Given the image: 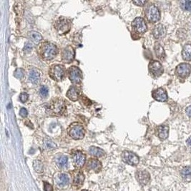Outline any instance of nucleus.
Returning a JSON list of instances; mask_svg holds the SVG:
<instances>
[{"label":"nucleus","mask_w":191,"mask_h":191,"mask_svg":"<svg viewBox=\"0 0 191 191\" xmlns=\"http://www.w3.org/2000/svg\"><path fill=\"white\" fill-rule=\"evenodd\" d=\"M38 54L42 60H53L58 54V48L55 44L49 42H44L39 46Z\"/></svg>","instance_id":"obj_1"},{"label":"nucleus","mask_w":191,"mask_h":191,"mask_svg":"<svg viewBox=\"0 0 191 191\" xmlns=\"http://www.w3.org/2000/svg\"><path fill=\"white\" fill-rule=\"evenodd\" d=\"M65 110V102L60 97H55L52 100L48 105V110L54 115H62Z\"/></svg>","instance_id":"obj_2"},{"label":"nucleus","mask_w":191,"mask_h":191,"mask_svg":"<svg viewBox=\"0 0 191 191\" xmlns=\"http://www.w3.org/2000/svg\"><path fill=\"white\" fill-rule=\"evenodd\" d=\"M49 77L55 81L60 82L64 79L65 75V68L62 65H55L50 67L49 70Z\"/></svg>","instance_id":"obj_3"},{"label":"nucleus","mask_w":191,"mask_h":191,"mask_svg":"<svg viewBox=\"0 0 191 191\" xmlns=\"http://www.w3.org/2000/svg\"><path fill=\"white\" fill-rule=\"evenodd\" d=\"M71 21L69 19L61 17L57 20L55 26L58 32L62 35L69 32L71 29Z\"/></svg>","instance_id":"obj_4"},{"label":"nucleus","mask_w":191,"mask_h":191,"mask_svg":"<svg viewBox=\"0 0 191 191\" xmlns=\"http://www.w3.org/2000/svg\"><path fill=\"white\" fill-rule=\"evenodd\" d=\"M145 16L150 22H157L160 19V13L158 8L154 4H150L145 9Z\"/></svg>","instance_id":"obj_5"},{"label":"nucleus","mask_w":191,"mask_h":191,"mask_svg":"<svg viewBox=\"0 0 191 191\" xmlns=\"http://www.w3.org/2000/svg\"><path fill=\"white\" fill-rule=\"evenodd\" d=\"M68 77L73 84H80L83 80V73L79 67L72 66L68 69Z\"/></svg>","instance_id":"obj_6"},{"label":"nucleus","mask_w":191,"mask_h":191,"mask_svg":"<svg viewBox=\"0 0 191 191\" xmlns=\"http://www.w3.org/2000/svg\"><path fill=\"white\" fill-rule=\"evenodd\" d=\"M85 129L83 126L80 125L75 124L71 125L69 129V135L74 140H80L85 137Z\"/></svg>","instance_id":"obj_7"},{"label":"nucleus","mask_w":191,"mask_h":191,"mask_svg":"<svg viewBox=\"0 0 191 191\" xmlns=\"http://www.w3.org/2000/svg\"><path fill=\"white\" fill-rule=\"evenodd\" d=\"M132 27L134 31L138 34H144L147 31V24L142 17H137L132 22Z\"/></svg>","instance_id":"obj_8"},{"label":"nucleus","mask_w":191,"mask_h":191,"mask_svg":"<svg viewBox=\"0 0 191 191\" xmlns=\"http://www.w3.org/2000/svg\"><path fill=\"white\" fill-rule=\"evenodd\" d=\"M122 159L125 163L133 166L137 165L140 161L138 156L130 151L123 152L122 154Z\"/></svg>","instance_id":"obj_9"},{"label":"nucleus","mask_w":191,"mask_h":191,"mask_svg":"<svg viewBox=\"0 0 191 191\" xmlns=\"http://www.w3.org/2000/svg\"><path fill=\"white\" fill-rule=\"evenodd\" d=\"M75 52L72 46H67L62 50V60L65 63H70L74 59Z\"/></svg>","instance_id":"obj_10"},{"label":"nucleus","mask_w":191,"mask_h":191,"mask_svg":"<svg viewBox=\"0 0 191 191\" xmlns=\"http://www.w3.org/2000/svg\"><path fill=\"white\" fill-rule=\"evenodd\" d=\"M148 68L151 74L155 77L160 76L163 73V67L158 61H155V60L151 61L150 62Z\"/></svg>","instance_id":"obj_11"},{"label":"nucleus","mask_w":191,"mask_h":191,"mask_svg":"<svg viewBox=\"0 0 191 191\" xmlns=\"http://www.w3.org/2000/svg\"><path fill=\"white\" fill-rule=\"evenodd\" d=\"M191 66L187 63H181L177 67L176 73L182 78H185L190 74Z\"/></svg>","instance_id":"obj_12"},{"label":"nucleus","mask_w":191,"mask_h":191,"mask_svg":"<svg viewBox=\"0 0 191 191\" xmlns=\"http://www.w3.org/2000/svg\"><path fill=\"white\" fill-rule=\"evenodd\" d=\"M72 160L77 167H82L85 163L86 157L81 151H74L72 154Z\"/></svg>","instance_id":"obj_13"},{"label":"nucleus","mask_w":191,"mask_h":191,"mask_svg":"<svg viewBox=\"0 0 191 191\" xmlns=\"http://www.w3.org/2000/svg\"><path fill=\"white\" fill-rule=\"evenodd\" d=\"M135 177H136V179L139 182V183L142 185H146L150 179V174L146 170L137 171Z\"/></svg>","instance_id":"obj_14"},{"label":"nucleus","mask_w":191,"mask_h":191,"mask_svg":"<svg viewBox=\"0 0 191 191\" xmlns=\"http://www.w3.org/2000/svg\"><path fill=\"white\" fill-rule=\"evenodd\" d=\"M153 97L157 101L165 102L167 100V94L165 90L162 88H158L153 92Z\"/></svg>","instance_id":"obj_15"},{"label":"nucleus","mask_w":191,"mask_h":191,"mask_svg":"<svg viewBox=\"0 0 191 191\" xmlns=\"http://www.w3.org/2000/svg\"><path fill=\"white\" fill-rule=\"evenodd\" d=\"M153 35L155 39H160L165 36L166 29L162 24H158L153 29Z\"/></svg>","instance_id":"obj_16"},{"label":"nucleus","mask_w":191,"mask_h":191,"mask_svg":"<svg viewBox=\"0 0 191 191\" xmlns=\"http://www.w3.org/2000/svg\"><path fill=\"white\" fill-rule=\"evenodd\" d=\"M87 167L89 170L98 173L102 168V164L97 159H90L87 163Z\"/></svg>","instance_id":"obj_17"},{"label":"nucleus","mask_w":191,"mask_h":191,"mask_svg":"<svg viewBox=\"0 0 191 191\" xmlns=\"http://www.w3.org/2000/svg\"><path fill=\"white\" fill-rule=\"evenodd\" d=\"M67 96L72 101H77L80 97V90L76 86H71L67 91Z\"/></svg>","instance_id":"obj_18"},{"label":"nucleus","mask_w":191,"mask_h":191,"mask_svg":"<svg viewBox=\"0 0 191 191\" xmlns=\"http://www.w3.org/2000/svg\"><path fill=\"white\" fill-rule=\"evenodd\" d=\"M158 137L162 140H165L168 137L169 128L167 125H160L157 128Z\"/></svg>","instance_id":"obj_19"},{"label":"nucleus","mask_w":191,"mask_h":191,"mask_svg":"<svg viewBox=\"0 0 191 191\" xmlns=\"http://www.w3.org/2000/svg\"><path fill=\"white\" fill-rule=\"evenodd\" d=\"M29 80L34 85H37L40 80V72L37 69H32L30 70L29 74Z\"/></svg>","instance_id":"obj_20"},{"label":"nucleus","mask_w":191,"mask_h":191,"mask_svg":"<svg viewBox=\"0 0 191 191\" xmlns=\"http://www.w3.org/2000/svg\"><path fill=\"white\" fill-rule=\"evenodd\" d=\"M28 37H29L30 40L35 44H39L42 40V37L40 35V33L37 32L36 31L29 32L28 33Z\"/></svg>","instance_id":"obj_21"},{"label":"nucleus","mask_w":191,"mask_h":191,"mask_svg":"<svg viewBox=\"0 0 191 191\" xmlns=\"http://www.w3.org/2000/svg\"><path fill=\"white\" fill-rule=\"evenodd\" d=\"M182 55L184 60L187 61H190L191 60V44H187L184 46L183 52H182Z\"/></svg>","instance_id":"obj_22"},{"label":"nucleus","mask_w":191,"mask_h":191,"mask_svg":"<svg viewBox=\"0 0 191 191\" xmlns=\"http://www.w3.org/2000/svg\"><path fill=\"white\" fill-rule=\"evenodd\" d=\"M69 181V176L67 174H60L57 178V183H58L59 186H65V185H67Z\"/></svg>","instance_id":"obj_23"},{"label":"nucleus","mask_w":191,"mask_h":191,"mask_svg":"<svg viewBox=\"0 0 191 191\" xmlns=\"http://www.w3.org/2000/svg\"><path fill=\"white\" fill-rule=\"evenodd\" d=\"M89 153L90 155L97 157V158H100L105 155V152L103 150H102L100 147H94V146H92L89 148Z\"/></svg>","instance_id":"obj_24"},{"label":"nucleus","mask_w":191,"mask_h":191,"mask_svg":"<svg viewBox=\"0 0 191 191\" xmlns=\"http://www.w3.org/2000/svg\"><path fill=\"white\" fill-rule=\"evenodd\" d=\"M155 52L156 56L158 57V58L160 59V60H163L165 58V50H164L163 47H162L159 43H156L154 47Z\"/></svg>","instance_id":"obj_25"},{"label":"nucleus","mask_w":191,"mask_h":191,"mask_svg":"<svg viewBox=\"0 0 191 191\" xmlns=\"http://www.w3.org/2000/svg\"><path fill=\"white\" fill-rule=\"evenodd\" d=\"M67 162H68V158L67 156L65 155H61L59 156L56 160V163L58 165L59 167L60 168H64L67 165Z\"/></svg>","instance_id":"obj_26"},{"label":"nucleus","mask_w":191,"mask_h":191,"mask_svg":"<svg viewBox=\"0 0 191 191\" xmlns=\"http://www.w3.org/2000/svg\"><path fill=\"white\" fill-rule=\"evenodd\" d=\"M44 147L49 150H52L57 148V145L49 138H45L44 140Z\"/></svg>","instance_id":"obj_27"},{"label":"nucleus","mask_w":191,"mask_h":191,"mask_svg":"<svg viewBox=\"0 0 191 191\" xmlns=\"http://www.w3.org/2000/svg\"><path fill=\"white\" fill-rule=\"evenodd\" d=\"M84 180H85V176L83 174V173H78V174L74 177V184L76 185H81L83 183Z\"/></svg>","instance_id":"obj_28"},{"label":"nucleus","mask_w":191,"mask_h":191,"mask_svg":"<svg viewBox=\"0 0 191 191\" xmlns=\"http://www.w3.org/2000/svg\"><path fill=\"white\" fill-rule=\"evenodd\" d=\"M34 169L38 173H42L43 172V165L40 160H35L33 163Z\"/></svg>","instance_id":"obj_29"},{"label":"nucleus","mask_w":191,"mask_h":191,"mask_svg":"<svg viewBox=\"0 0 191 191\" xmlns=\"http://www.w3.org/2000/svg\"><path fill=\"white\" fill-rule=\"evenodd\" d=\"M180 7L185 11H191V1H181L180 2Z\"/></svg>","instance_id":"obj_30"},{"label":"nucleus","mask_w":191,"mask_h":191,"mask_svg":"<svg viewBox=\"0 0 191 191\" xmlns=\"http://www.w3.org/2000/svg\"><path fill=\"white\" fill-rule=\"evenodd\" d=\"M180 173H181V176H183V178H189L191 176V167L190 166H187V167H184Z\"/></svg>","instance_id":"obj_31"},{"label":"nucleus","mask_w":191,"mask_h":191,"mask_svg":"<svg viewBox=\"0 0 191 191\" xmlns=\"http://www.w3.org/2000/svg\"><path fill=\"white\" fill-rule=\"evenodd\" d=\"M40 94L41 97L45 98L48 96V94H49V89L47 86H44V85H42V87L40 88Z\"/></svg>","instance_id":"obj_32"},{"label":"nucleus","mask_w":191,"mask_h":191,"mask_svg":"<svg viewBox=\"0 0 191 191\" xmlns=\"http://www.w3.org/2000/svg\"><path fill=\"white\" fill-rule=\"evenodd\" d=\"M28 98H29V94L26 92H22L21 93L20 95H19V100H20L22 103H24L27 101Z\"/></svg>","instance_id":"obj_33"},{"label":"nucleus","mask_w":191,"mask_h":191,"mask_svg":"<svg viewBox=\"0 0 191 191\" xmlns=\"http://www.w3.org/2000/svg\"><path fill=\"white\" fill-rule=\"evenodd\" d=\"M32 44L30 43V42H27L24 48H23V50L25 52H29L32 49Z\"/></svg>","instance_id":"obj_34"},{"label":"nucleus","mask_w":191,"mask_h":191,"mask_svg":"<svg viewBox=\"0 0 191 191\" xmlns=\"http://www.w3.org/2000/svg\"><path fill=\"white\" fill-rule=\"evenodd\" d=\"M15 75L16 77L17 78H21L22 77L24 76V72L22 71V69H17V70L15 71Z\"/></svg>","instance_id":"obj_35"},{"label":"nucleus","mask_w":191,"mask_h":191,"mask_svg":"<svg viewBox=\"0 0 191 191\" xmlns=\"http://www.w3.org/2000/svg\"><path fill=\"white\" fill-rule=\"evenodd\" d=\"M44 188L45 191H53V187L50 184L44 182Z\"/></svg>","instance_id":"obj_36"},{"label":"nucleus","mask_w":191,"mask_h":191,"mask_svg":"<svg viewBox=\"0 0 191 191\" xmlns=\"http://www.w3.org/2000/svg\"><path fill=\"white\" fill-rule=\"evenodd\" d=\"M27 114H28L27 110L25 108H21L20 111H19V115H20L21 117H26L27 116Z\"/></svg>","instance_id":"obj_37"},{"label":"nucleus","mask_w":191,"mask_h":191,"mask_svg":"<svg viewBox=\"0 0 191 191\" xmlns=\"http://www.w3.org/2000/svg\"><path fill=\"white\" fill-rule=\"evenodd\" d=\"M147 2L146 1H133V4L137 5V6H143V5Z\"/></svg>","instance_id":"obj_38"},{"label":"nucleus","mask_w":191,"mask_h":191,"mask_svg":"<svg viewBox=\"0 0 191 191\" xmlns=\"http://www.w3.org/2000/svg\"><path fill=\"white\" fill-rule=\"evenodd\" d=\"M186 113H187V115L189 116V117H191V106H189L188 108H187Z\"/></svg>","instance_id":"obj_39"},{"label":"nucleus","mask_w":191,"mask_h":191,"mask_svg":"<svg viewBox=\"0 0 191 191\" xmlns=\"http://www.w3.org/2000/svg\"><path fill=\"white\" fill-rule=\"evenodd\" d=\"M187 145H188V147L191 148V136L187 140Z\"/></svg>","instance_id":"obj_40"},{"label":"nucleus","mask_w":191,"mask_h":191,"mask_svg":"<svg viewBox=\"0 0 191 191\" xmlns=\"http://www.w3.org/2000/svg\"><path fill=\"white\" fill-rule=\"evenodd\" d=\"M82 191H89V190H82Z\"/></svg>","instance_id":"obj_41"}]
</instances>
